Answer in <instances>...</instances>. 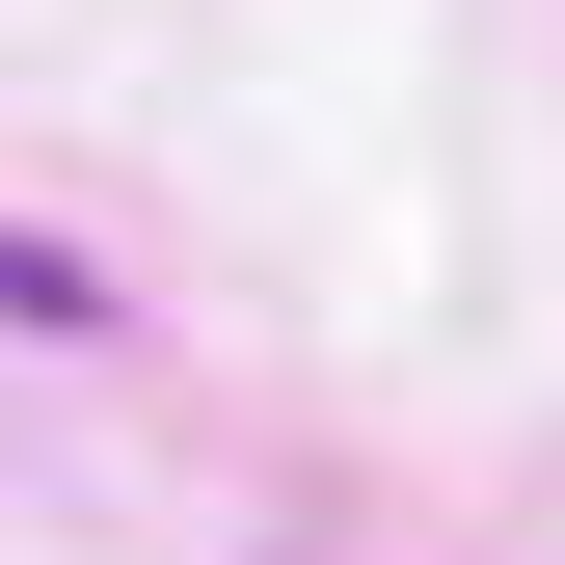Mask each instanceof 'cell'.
<instances>
[{"label": "cell", "mask_w": 565, "mask_h": 565, "mask_svg": "<svg viewBox=\"0 0 565 565\" xmlns=\"http://www.w3.org/2000/svg\"><path fill=\"white\" fill-rule=\"evenodd\" d=\"M0 323H82V243H28V216H0Z\"/></svg>", "instance_id": "cell-1"}]
</instances>
